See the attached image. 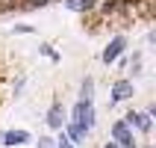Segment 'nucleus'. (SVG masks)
<instances>
[{"label": "nucleus", "mask_w": 156, "mask_h": 148, "mask_svg": "<svg viewBox=\"0 0 156 148\" xmlns=\"http://www.w3.org/2000/svg\"><path fill=\"white\" fill-rule=\"evenodd\" d=\"M68 122H74L77 127H83V131L88 133L91 127H94V104H91V101H77L74 110H71Z\"/></svg>", "instance_id": "obj_1"}, {"label": "nucleus", "mask_w": 156, "mask_h": 148, "mask_svg": "<svg viewBox=\"0 0 156 148\" xmlns=\"http://www.w3.org/2000/svg\"><path fill=\"white\" fill-rule=\"evenodd\" d=\"M124 47H127V39H124V36H112V39H109V44L103 47V53H100V59H103L106 65H112V62L124 53Z\"/></svg>", "instance_id": "obj_2"}, {"label": "nucleus", "mask_w": 156, "mask_h": 148, "mask_svg": "<svg viewBox=\"0 0 156 148\" xmlns=\"http://www.w3.org/2000/svg\"><path fill=\"white\" fill-rule=\"evenodd\" d=\"M124 124H127V127H136V131H141V133H150V127H153V124H150V113H139V110H133V113H127L121 119Z\"/></svg>", "instance_id": "obj_3"}, {"label": "nucleus", "mask_w": 156, "mask_h": 148, "mask_svg": "<svg viewBox=\"0 0 156 148\" xmlns=\"http://www.w3.org/2000/svg\"><path fill=\"white\" fill-rule=\"evenodd\" d=\"M112 139H115V145H118V148H133V145H136V139H133V131L121 122V119L112 124Z\"/></svg>", "instance_id": "obj_4"}, {"label": "nucleus", "mask_w": 156, "mask_h": 148, "mask_svg": "<svg viewBox=\"0 0 156 148\" xmlns=\"http://www.w3.org/2000/svg\"><path fill=\"white\" fill-rule=\"evenodd\" d=\"M136 95V86H133V80H115L112 83V104H121V101H130Z\"/></svg>", "instance_id": "obj_5"}, {"label": "nucleus", "mask_w": 156, "mask_h": 148, "mask_svg": "<svg viewBox=\"0 0 156 148\" xmlns=\"http://www.w3.org/2000/svg\"><path fill=\"white\" fill-rule=\"evenodd\" d=\"M65 110H62V104H50V110H47V124H50L53 131H62L65 127Z\"/></svg>", "instance_id": "obj_6"}, {"label": "nucleus", "mask_w": 156, "mask_h": 148, "mask_svg": "<svg viewBox=\"0 0 156 148\" xmlns=\"http://www.w3.org/2000/svg\"><path fill=\"white\" fill-rule=\"evenodd\" d=\"M30 139H33V136L27 131H6L3 133V142H6V145H24V142H30Z\"/></svg>", "instance_id": "obj_7"}, {"label": "nucleus", "mask_w": 156, "mask_h": 148, "mask_svg": "<svg viewBox=\"0 0 156 148\" xmlns=\"http://www.w3.org/2000/svg\"><path fill=\"white\" fill-rule=\"evenodd\" d=\"M97 3L100 0H65V6L71 12H91V9H97Z\"/></svg>", "instance_id": "obj_8"}, {"label": "nucleus", "mask_w": 156, "mask_h": 148, "mask_svg": "<svg viewBox=\"0 0 156 148\" xmlns=\"http://www.w3.org/2000/svg\"><path fill=\"white\" fill-rule=\"evenodd\" d=\"M62 131H65V136H68V139L74 142V145L86 139V131H83V127H77L74 122H65V127H62Z\"/></svg>", "instance_id": "obj_9"}, {"label": "nucleus", "mask_w": 156, "mask_h": 148, "mask_svg": "<svg viewBox=\"0 0 156 148\" xmlns=\"http://www.w3.org/2000/svg\"><path fill=\"white\" fill-rule=\"evenodd\" d=\"M91 92H94V80L86 77V80H83V86H80V101H91Z\"/></svg>", "instance_id": "obj_10"}, {"label": "nucleus", "mask_w": 156, "mask_h": 148, "mask_svg": "<svg viewBox=\"0 0 156 148\" xmlns=\"http://www.w3.org/2000/svg\"><path fill=\"white\" fill-rule=\"evenodd\" d=\"M21 6V0H0V12H6V9H15Z\"/></svg>", "instance_id": "obj_11"}, {"label": "nucleus", "mask_w": 156, "mask_h": 148, "mask_svg": "<svg viewBox=\"0 0 156 148\" xmlns=\"http://www.w3.org/2000/svg\"><path fill=\"white\" fill-rule=\"evenodd\" d=\"M56 148H74V142H71L68 136H65V133H62L59 139H56Z\"/></svg>", "instance_id": "obj_12"}, {"label": "nucleus", "mask_w": 156, "mask_h": 148, "mask_svg": "<svg viewBox=\"0 0 156 148\" xmlns=\"http://www.w3.org/2000/svg\"><path fill=\"white\" fill-rule=\"evenodd\" d=\"M27 3H30V6H38V9H41V6H50L53 0H27Z\"/></svg>", "instance_id": "obj_13"}, {"label": "nucleus", "mask_w": 156, "mask_h": 148, "mask_svg": "<svg viewBox=\"0 0 156 148\" xmlns=\"http://www.w3.org/2000/svg\"><path fill=\"white\" fill-rule=\"evenodd\" d=\"M38 142H41V145H38V148H53V145H50L53 139H47V136H41V139H38Z\"/></svg>", "instance_id": "obj_14"}, {"label": "nucleus", "mask_w": 156, "mask_h": 148, "mask_svg": "<svg viewBox=\"0 0 156 148\" xmlns=\"http://www.w3.org/2000/svg\"><path fill=\"white\" fill-rule=\"evenodd\" d=\"M103 148H118V145H115V142H109V145H103Z\"/></svg>", "instance_id": "obj_15"}, {"label": "nucleus", "mask_w": 156, "mask_h": 148, "mask_svg": "<svg viewBox=\"0 0 156 148\" xmlns=\"http://www.w3.org/2000/svg\"><path fill=\"white\" fill-rule=\"evenodd\" d=\"M144 148H153V145H144Z\"/></svg>", "instance_id": "obj_16"}]
</instances>
